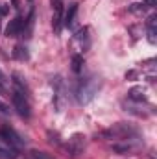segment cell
Listing matches in <instances>:
<instances>
[{"label": "cell", "mask_w": 157, "mask_h": 159, "mask_svg": "<svg viewBox=\"0 0 157 159\" xmlns=\"http://www.w3.org/2000/svg\"><path fill=\"white\" fill-rule=\"evenodd\" d=\"M104 137L117 139V141H129V139H137L139 137V129L133 128V126H129V124L118 122L113 128H109L107 131H104Z\"/></svg>", "instance_id": "6da1fadb"}, {"label": "cell", "mask_w": 157, "mask_h": 159, "mask_svg": "<svg viewBox=\"0 0 157 159\" xmlns=\"http://www.w3.org/2000/svg\"><path fill=\"white\" fill-rule=\"evenodd\" d=\"M0 139H4V143H7L9 148H13V150H20L24 146V139L9 124H2L0 126Z\"/></svg>", "instance_id": "7a4b0ae2"}, {"label": "cell", "mask_w": 157, "mask_h": 159, "mask_svg": "<svg viewBox=\"0 0 157 159\" xmlns=\"http://www.w3.org/2000/svg\"><path fill=\"white\" fill-rule=\"evenodd\" d=\"M11 100H13V106H15V109H17V113L20 115V117H24V119H30V115H32V109H30V102H28V94H24V93H20V91H13V94H11Z\"/></svg>", "instance_id": "3957f363"}, {"label": "cell", "mask_w": 157, "mask_h": 159, "mask_svg": "<svg viewBox=\"0 0 157 159\" xmlns=\"http://www.w3.org/2000/svg\"><path fill=\"white\" fill-rule=\"evenodd\" d=\"M67 152L72 159H78L81 157V154L85 152V137L81 133H74L69 143H67Z\"/></svg>", "instance_id": "277c9868"}, {"label": "cell", "mask_w": 157, "mask_h": 159, "mask_svg": "<svg viewBox=\"0 0 157 159\" xmlns=\"http://www.w3.org/2000/svg\"><path fill=\"white\" fill-rule=\"evenodd\" d=\"M96 91H98V83H96V80L91 78V80H83L81 83H79V89H78V98L79 102H89V100H92V96L96 94Z\"/></svg>", "instance_id": "5b68a950"}, {"label": "cell", "mask_w": 157, "mask_h": 159, "mask_svg": "<svg viewBox=\"0 0 157 159\" xmlns=\"http://www.w3.org/2000/svg\"><path fill=\"white\" fill-rule=\"evenodd\" d=\"M50 2H52V9H54L52 26L59 34L61 32V22H63V6H65V0H50Z\"/></svg>", "instance_id": "8992f818"}, {"label": "cell", "mask_w": 157, "mask_h": 159, "mask_svg": "<svg viewBox=\"0 0 157 159\" xmlns=\"http://www.w3.org/2000/svg\"><path fill=\"white\" fill-rule=\"evenodd\" d=\"M24 24H26V20L22 17H15L13 20H9V24L6 28V37H17L24 30Z\"/></svg>", "instance_id": "52a82bcc"}, {"label": "cell", "mask_w": 157, "mask_h": 159, "mask_svg": "<svg viewBox=\"0 0 157 159\" xmlns=\"http://www.w3.org/2000/svg\"><path fill=\"white\" fill-rule=\"evenodd\" d=\"M76 11H78V4H72L70 7H69V11H67V15H65V26H72V22H74V17H76Z\"/></svg>", "instance_id": "ba28073f"}, {"label": "cell", "mask_w": 157, "mask_h": 159, "mask_svg": "<svg viewBox=\"0 0 157 159\" xmlns=\"http://www.w3.org/2000/svg\"><path fill=\"white\" fill-rule=\"evenodd\" d=\"M128 96L131 98V100H137V102H146V96H144V91L142 89H131L129 93H128Z\"/></svg>", "instance_id": "9c48e42d"}, {"label": "cell", "mask_w": 157, "mask_h": 159, "mask_svg": "<svg viewBox=\"0 0 157 159\" xmlns=\"http://www.w3.org/2000/svg\"><path fill=\"white\" fill-rule=\"evenodd\" d=\"M81 69H83V57L79 54H74L72 56V70L78 74V72H81Z\"/></svg>", "instance_id": "30bf717a"}, {"label": "cell", "mask_w": 157, "mask_h": 159, "mask_svg": "<svg viewBox=\"0 0 157 159\" xmlns=\"http://www.w3.org/2000/svg\"><path fill=\"white\" fill-rule=\"evenodd\" d=\"M30 157L32 159H56L54 156H50L46 152H41V150H32L30 152Z\"/></svg>", "instance_id": "8fae6325"}, {"label": "cell", "mask_w": 157, "mask_h": 159, "mask_svg": "<svg viewBox=\"0 0 157 159\" xmlns=\"http://www.w3.org/2000/svg\"><path fill=\"white\" fill-rule=\"evenodd\" d=\"M13 54H15V57H19V59H28V52H26V48L20 46V44L15 46V52H13Z\"/></svg>", "instance_id": "7c38bea8"}, {"label": "cell", "mask_w": 157, "mask_h": 159, "mask_svg": "<svg viewBox=\"0 0 157 159\" xmlns=\"http://www.w3.org/2000/svg\"><path fill=\"white\" fill-rule=\"evenodd\" d=\"M0 159H17V154L13 150H6L0 146Z\"/></svg>", "instance_id": "4fadbf2b"}, {"label": "cell", "mask_w": 157, "mask_h": 159, "mask_svg": "<svg viewBox=\"0 0 157 159\" xmlns=\"http://www.w3.org/2000/svg\"><path fill=\"white\" fill-rule=\"evenodd\" d=\"M0 113H2V115H9V106H7L4 100H0Z\"/></svg>", "instance_id": "5bb4252c"}, {"label": "cell", "mask_w": 157, "mask_h": 159, "mask_svg": "<svg viewBox=\"0 0 157 159\" xmlns=\"http://www.w3.org/2000/svg\"><path fill=\"white\" fill-rule=\"evenodd\" d=\"M6 13H7V7H6V6H2V4H0V15H6Z\"/></svg>", "instance_id": "9a60e30c"}, {"label": "cell", "mask_w": 157, "mask_h": 159, "mask_svg": "<svg viewBox=\"0 0 157 159\" xmlns=\"http://www.w3.org/2000/svg\"><path fill=\"white\" fill-rule=\"evenodd\" d=\"M0 85H4V76H2V72H0Z\"/></svg>", "instance_id": "2e32d148"}]
</instances>
